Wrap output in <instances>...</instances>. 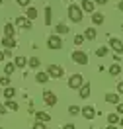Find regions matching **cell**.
I'll return each instance as SVG.
<instances>
[{
    "label": "cell",
    "instance_id": "obj_32",
    "mask_svg": "<svg viewBox=\"0 0 123 129\" xmlns=\"http://www.w3.org/2000/svg\"><path fill=\"white\" fill-rule=\"evenodd\" d=\"M8 84H10V76H8V74L0 76V86H8Z\"/></svg>",
    "mask_w": 123,
    "mask_h": 129
},
{
    "label": "cell",
    "instance_id": "obj_41",
    "mask_svg": "<svg viewBox=\"0 0 123 129\" xmlns=\"http://www.w3.org/2000/svg\"><path fill=\"white\" fill-rule=\"evenodd\" d=\"M117 8H119V10H121V12H123V0H121V2H119V6H117Z\"/></svg>",
    "mask_w": 123,
    "mask_h": 129
},
{
    "label": "cell",
    "instance_id": "obj_46",
    "mask_svg": "<svg viewBox=\"0 0 123 129\" xmlns=\"http://www.w3.org/2000/svg\"><path fill=\"white\" fill-rule=\"evenodd\" d=\"M65 2H66V0H65Z\"/></svg>",
    "mask_w": 123,
    "mask_h": 129
},
{
    "label": "cell",
    "instance_id": "obj_26",
    "mask_svg": "<svg viewBox=\"0 0 123 129\" xmlns=\"http://www.w3.org/2000/svg\"><path fill=\"white\" fill-rule=\"evenodd\" d=\"M84 37H86V39H96V29H94V27H88V29L84 31Z\"/></svg>",
    "mask_w": 123,
    "mask_h": 129
},
{
    "label": "cell",
    "instance_id": "obj_18",
    "mask_svg": "<svg viewBox=\"0 0 123 129\" xmlns=\"http://www.w3.org/2000/svg\"><path fill=\"white\" fill-rule=\"evenodd\" d=\"M16 69H18L16 63H6V64H4V74H8V76H10V74L14 73Z\"/></svg>",
    "mask_w": 123,
    "mask_h": 129
},
{
    "label": "cell",
    "instance_id": "obj_27",
    "mask_svg": "<svg viewBox=\"0 0 123 129\" xmlns=\"http://www.w3.org/2000/svg\"><path fill=\"white\" fill-rule=\"evenodd\" d=\"M107 123H109V125L119 123V115H117V113H109V115H107Z\"/></svg>",
    "mask_w": 123,
    "mask_h": 129
},
{
    "label": "cell",
    "instance_id": "obj_39",
    "mask_svg": "<svg viewBox=\"0 0 123 129\" xmlns=\"http://www.w3.org/2000/svg\"><path fill=\"white\" fill-rule=\"evenodd\" d=\"M63 129H74L72 123H66V125H63Z\"/></svg>",
    "mask_w": 123,
    "mask_h": 129
},
{
    "label": "cell",
    "instance_id": "obj_24",
    "mask_svg": "<svg viewBox=\"0 0 123 129\" xmlns=\"http://www.w3.org/2000/svg\"><path fill=\"white\" fill-rule=\"evenodd\" d=\"M51 20H53V10L47 6L45 8V25H51Z\"/></svg>",
    "mask_w": 123,
    "mask_h": 129
},
{
    "label": "cell",
    "instance_id": "obj_1",
    "mask_svg": "<svg viewBox=\"0 0 123 129\" xmlns=\"http://www.w3.org/2000/svg\"><path fill=\"white\" fill-rule=\"evenodd\" d=\"M68 18L72 20L74 24L82 22V8L78 4H70V6H68Z\"/></svg>",
    "mask_w": 123,
    "mask_h": 129
},
{
    "label": "cell",
    "instance_id": "obj_25",
    "mask_svg": "<svg viewBox=\"0 0 123 129\" xmlns=\"http://www.w3.org/2000/svg\"><path fill=\"white\" fill-rule=\"evenodd\" d=\"M121 73V64H111V67H109V74H111V76H117V74Z\"/></svg>",
    "mask_w": 123,
    "mask_h": 129
},
{
    "label": "cell",
    "instance_id": "obj_31",
    "mask_svg": "<svg viewBox=\"0 0 123 129\" xmlns=\"http://www.w3.org/2000/svg\"><path fill=\"white\" fill-rule=\"evenodd\" d=\"M80 112H82V110L78 108V106H70V108H68V113H70V115H78Z\"/></svg>",
    "mask_w": 123,
    "mask_h": 129
},
{
    "label": "cell",
    "instance_id": "obj_17",
    "mask_svg": "<svg viewBox=\"0 0 123 129\" xmlns=\"http://www.w3.org/2000/svg\"><path fill=\"white\" fill-rule=\"evenodd\" d=\"M4 35H6V37H14V35H16L14 25H12V24H6V25H4Z\"/></svg>",
    "mask_w": 123,
    "mask_h": 129
},
{
    "label": "cell",
    "instance_id": "obj_36",
    "mask_svg": "<svg viewBox=\"0 0 123 129\" xmlns=\"http://www.w3.org/2000/svg\"><path fill=\"white\" fill-rule=\"evenodd\" d=\"M117 92H119V94H123V80L117 84Z\"/></svg>",
    "mask_w": 123,
    "mask_h": 129
},
{
    "label": "cell",
    "instance_id": "obj_40",
    "mask_svg": "<svg viewBox=\"0 0 123 129\" xmlns=\"http://www.w3.org/2000/svg\"><path fill=\"white\" fill-rule=\"evenodd\" d=\"M4 57H6V53H4V51H0V63L4 61Z\"/></svg>",
    "mask_w": 123,
    "mask_h": 129
},
{
    "label": "cell",
    "instance_id": "obj_33",
    "mask_svg": "<svg viewBox=\"0 0 123 129\" xmlns=\"http://www.w3.org/2000/svg\"><path fill=\"white\" fill-rule=\"evenodd\" d=\"M33 129H47V125H45L43 121H37V123L33 125Z\"/></svg>",
    "mask_w": 123,
    "mask_h": 129
},
{
    "label": "cell",
    "instance_id": "obj_15",
    "mask_svg": "<svg viewBox=\"0 0 123 129\" xmlns=\"http://www.w3.org/2000/svg\"><path fill=\"white\" fill-rule=\"evenodd\" d=\"M35 80L39 82V84H45V82H49V74L47 73H37L35 74Z\"/></svg>",
    "mask_w": 123,
    "mask_h": 129
},
{
    "label": "cell",
    "instance_id": "obj_28",
    "mask_svg": "<svg viewBox=\"0 0 123 129\" xmlns=\"http://www.w3.org/2000/svg\"><path fill=\"white\" fill-rule=\"evenodd\" d=\"M109 51H107V47H98L96 49V57H106Z\"/></svg>",
    "mask_w": 123,
    "mask_h": 129
},
{
    "label": "cell",
    "instance_id": "obj_5",
    "mask_svg": "<svg viewBox=\"0 0 123 129\" xmlns=\"http://www.w3.org/2000/svg\"><path fill=\"white\" fill-rule=\"evenodd\" d=\"M109 47L113 49L117 55H123V41L117 37H109Z\"/></svg>",
    "mask_w": 123,
    "mask_h": 129
},
{
    "label": "cell",
    "instance_id": "obj_9",
    "mask_svg": "<svg viewBox=\"0 0 123 129\" xmlns=\"http://www.w3.org/2000/svg\"><path fill=\"white\" fill-rule=\"evenodd\" d=\"M82 4H80V8L82 12H88V14H94V2L92 0H80Z\"/></svg>",
    "mask_w": 123,
    "mask_h": 129
},
{
    "label": "cell",
    "instance_id": "obj_12",
    "mask_svg": "<svg viewBox=\"0 0 123 129\" xmlns=\"http://www.w3.org/2000/svg\"><path fill=\"white\" fill-rule=\"evenodd\" d=\"M2 47H4V49H14V47H16V39L4 35V37H2Z\"/></svg>",
    "mask_w": 123,
    "mask_h": 129
},
{
    "label": "cell",
    "instance_id": "obj_22",
    "mask_svg": "<svg viewBox=\"0 0 123 129\" xmlns=\"http://www.w3.org/2000/svg\"><path fill=\"white\" fill-rule=\"evenodd\" d=\"M14 63H16L18 69H24L25 64H27V59H25V57H16V59H14Z\"/></svg>",
    "mask_w": 123,
    "mask_h": 129
},
{
    "label": "cell",
    "instance_id": "obj_35",
    "mask_svg": "<svg viewBox=\"0 0 123 129\" xmlns=\"http://www.w3.org/2000/svg\"><path fill=\"white\" fill-rule=\"evenodd\" d=\"M8 112V108H6V104H2V102H0V113H6Z\"/></svg>",
    "mask_w": 123,
    "mask_h": 129
},
{
    "label": "cell",
    "instance_id": "obj_21",
    "mask_svg": "<svg viewBox=\"0 0 123 129\" xmlns=\"http://www.w3.org/2000/svg\"><path fill=\"white\" fill-rule=\"evenodd\" d=\"M25 18H27V20H35V18H37V10H35V8H31V6H27Z\"/></svg>",
    "mask_w": 123,
    "mask_h": 129
},
{
    "label": "cell",
    "instance_id": "obj_2",
    "mask_svg": "<svg viewBox=\"0 0 123 129\" xmlns=\"http://www.w3.org/2000/svg\"><path fill=\"white\" fill-rule=\"evenodd\" d=\"M82 84H84V76L82 74H72L68 78V88H72V90H78Z\"/></svg>",
    "mask_w": 123,
    "mask_h": 129
},
{
    "label": "cell",
    "instance_id": "obj_10",
    "mask_svg": "<svg viewBox=\"0 0 123 129\" xmlns=\"http://www.w3.org/2000/svg\"><path fill=\"white\" fill-rule=\"evenodd\" d=\"M82 115H84L86 119H94V117H96V110H94L92 106H86V108H82Z\"/></svg>",
    "mask_w": 123,
    "mask_h": 129
},
{
    "label": "cell",
    "instance_id": "obj_8",
    "mask_svg": "<svg viewBox=\"0 0 123 129\" xmlns=\"http://www.w3.org/2000/svg\"><path fill=\"white\" fill-rule=\"evenodd\" d=\"M14 24H16L18 27H24V29H29V27H31V20H27L25 16H20V18H16V20H14Z\"/></svg>",
    "mask_w": 123,
    "mask_h": 129
},
{
    "label": "cell",
    "instance_id": "obj_42",
    "mask_svg": "<svg viewBox=\"0 0 123 129\" xmlns=\"http://www.w3.org/2000/svg\"><path fill=\"white\" fill-rule=\"evenodd\" d=\"M106 129H117V127H115V125H109V127H106Z\"/></svg>",
    "mask_w": 123,
    "mask_h": 129
},
{
    "label": "cell",
    "instance_id": "obj_3",
    "mask_svg": "<svg viewBox=\"0 0 123 129\" xmlns=\"http://www.w3.org/2000/svg\"><path fill=\"white\" fill-rule=\"evenodd\" d=\"M72 61L76 64H88V55L80 49H76V51H72Z\"/></svg>",
    "mask_w": 123,
    "mask_h": 129
},
{
    "label": "cell",
    "instance_id": "obj_19",
    "mask_svg": "<svg viewBox=\"0 0 123 129\" xmlns=\"http://www.w3.org/2000/svg\"><path fill=\"white\" fill-rule=\"evenodd\" d=\"M55 31H57V35H63V33H70V29H68V25L59 24L57 27H55Z\"/></svg>",
    "mask_w": 123,
    "mask_h": 129
},
{
    "label": "cell",
    "instance_id": "obj_14",
    "mask_svg": "<svg viewBox=\"0 0 123 129\" xmlns=\"http://www.w3.org/2000/svg\"><path fill=\"white\" fill-rule=\"evenodd\" d=\"M92 22H94L96 25H102V24H104V14H100V12H94V14H92Z\"/></svg>",
    "mask_w": 123,
    "mask_h": 129
},
{
    "label": "cell",
    "instance_id": "obj_7",
    "mask_svg": "<svg viewBox=\"0 0 123 129\" xmlns=\"http://www.w3.org/2000/svg\"><path fill=\"white\" fill-rule=\"evenodd\" d=\"M43 102H45L47 106H55V104H57V96H55V92L45 90V92H43Z\"/></svg>",
    "mask_w": 123,
    "mask_h": 129
},
{
    "label": "cell",
    "instance_id": "obj_29",
    "mask_svg": "<svg viewBox=\"0 0 123 129\" xmlns=\"http://www.w3.org/2000/svg\"><path fill=\"white\" fill-rule=\"evenodd\" d=\"M86 39V37H84V33H76V35H74V45H82V41Z\"/></svg>",
    "mask_w": 123,
    "mask_h": 129
},
{
    "label": "cell",
    "instance_id": "obj_34",
    "mask_svg": "<svg viewBox=\"0 0 123 129\" xmlns=\"http://www.w3.org/2000/svg\"><path fill=\"white\" fill-rule=\"evenodd\" d=\"M16 2H18V6H24V8L29 6V0H16Z\"/></svg>",
    "mask_w": 123,
    "mask_h": 129
},
{
    "label": "cell",
    "instance_id": "obj_43",
    "mask_svg": "<svg viewBox=\"0 0 123 129\" xmlns=\"http://www.w3.org/2000/svg\"><path fill=\"white\" fill-rule=\"evenodd\" d=\"M119 123H121V125H123V117H121V119H119Z\"/></svg>",
    "mask_w": 123,
    "mask_h": 129
},
{
    "label": "cell",
    "instance_id": "obj_45",
    "mask_svg": "<svg viewBox=\"0 0 123 129\" xmlns=\"http://www.w3.org/2000/svg\"><path fill=\"white\" fill-rule=\"evenodd\" d=\"M121 29H123V25H121Z\"/></svg>",
    "mask_w": 123,
    "mask_h": 129
},
{
    "label": "cell",
    "instance_id": "obj_38",
    "mask_svg": "<svg viewBox=\"0 0 123 129\" xmlns=\"http://www.w3.org/2000/svg\"><path fill=\"white\" fill-rule=\"evenodd\" d=\"M117 113H121V115H123V104H117Z\"/></svg>",
    "mask_w": 123,
    "mask_h": 129
},
{
    "label": "cell",
    "instance_id": "obj_4",
    "mask_svg": "<svg viewBox=\"0 0 123 129\" xmlns=\"http://www.w3.org/2000/svg\"><path fill=\"white\" fill-rule=\"evenodd\" d=\"M47 47L53 49V51H59V49L63 47L61 37H59V35H49V37H47Z\"/></svg>",
    "mask_w": 123,
    "mask_h": 129
},
{
    "label": "cell",
    "instance_id": "obj_16",
    "mask_svg": "<svg viewBox=\"0 0 123 129\" xmlns=\"http://www.w3.org/2000/svg\"><path fill=\"white\" fill-rule=\"evenodd\" d=\"M14 96H16V90L12 88V86H6L4 88V98L6 100H14Z\"/></svg>",
    "mask_w": 123,
    "mask_h": 129
},
{
    "label": "cell",
    "instance_id": "obj_23",
    "mask_svg": "<svg viewBox=\"0 0 123 129\" xmlns=\"http://www.w3.org/2000/svg\"><path fill=\"white\" fill-rule=\"evenodd\" d=\"M106 102L107 104H119V96L117 94H106Z\"/></svg>",
    "mask_w": 123,
    "mask_h": 129
},
{
    "label": "cell",
    "instance_id": "obj_30",
    "mask_svg": "<svg viewBox=\"0 0 123 129\" xmlns=\"http://www.w3.org/2000/svg\"><path fill=\"white\" fill-rule=\"evenodd\" d=\"M6 108L12 110V112H16V110H18V104L14 102V100H6Z\"/></svg>",
    "mask_w": 123,
    "mask_h": 129
},
{
    "label": "cell",
    "instance_id": "obj_6",
    "mask_svg": "<svg viewBox=\"0 0 123 129\" xmlns=\"http://www.w3.org/2000/svg\"><path fill=\"white\" fill-rule=\"evenodd\" d=\"M47 74L53 76V78H61V76H63V67H59V64H49V67H47Z\"/></svg>",
    "mask_w": 123,
    "mask_h": 129
},
{
    "label": "cell",
    "instance_id": "obj_13",
    "mask_svg": "<svg viewBox=\"0 0 123 129\" xmlns=\"http://www.w3.org/2000/svg\"><path fill=\"white\" fill-rule=\"evenodd\" d=\"M35 117H37V121H43V123H47L51 119V115L47 112H35Z\"/></svg>",
    "mask_w": 123,
    "mask_h": 129
},
{
    "label": "cell",
    "instance_id": "obj_37",
    "mask_svg": "<svg viewBox=\"0 0 123 129\" xmlns=\"http://www.w3.org/2000/svg\"><path fill=\"white\" fill-rule=\"evenodd\" d=\"M94 4H100V6H104V4H107V0H94Z\"/></svg>",
    "mask_w": 123,
    "mask_h": 129
},
{
    "label": "cell",
    "instance_id": "obj_44",
    "mask_svg": "<svg viewBox=\"0 0 123 129\" xmlns=\"http://www.w3.org/2000/svg\"><path fill=\"white\" fill-rule=\"evenodd\" d=\"M2 2H4V0H0V4H2Z\"/></svg>",
    "mask_w": 123,
    "mask_h": 129
},
{
    "label": "cell",
    "instance_id": "obj_20",
    "mask_svg": "<svg viewBox=\"0 0 123 129\" xmlns=\"http://www.w3.org/2000/svg\"><path fill=\"white\" fill-rule=\"evenodd\" d=\"M41 61L37 59V57H31V59H27V67H31V69H39Z\"/></svg>",
    "mask_w": 123,
    "mask_h": 129
},
{
    "label": "cell",
    "instance_id": "obj_11",
    "mask_svg": "<svg viewBox=\"0 0 123 129\" xmlns=\"http://www.w3.org/2000/svg\"><path fill=\"white\" fill-rule=\"evenodd\" d=\"M78 96H80V98H84V100L90 96V84H88V82H84L80 88H78Z\"/></svg>",
    "mask_w": 123,
    "mask_h": 129
}]
</instances>
